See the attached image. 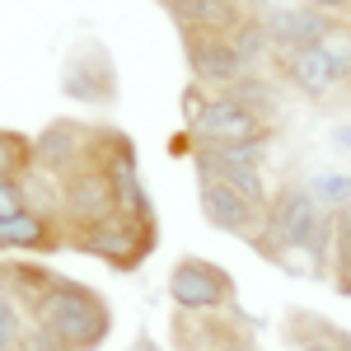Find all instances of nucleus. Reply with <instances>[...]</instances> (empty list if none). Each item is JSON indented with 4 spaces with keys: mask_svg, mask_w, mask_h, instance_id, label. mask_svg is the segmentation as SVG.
<instances>
[{
    "mask_svg": "<svg viewBox=\"0 0 351 351\" xmlns=\"http://www.w3.org/2000/svg\"><path fill=\"white\" fill-rule=\"evenodd\" d=\"M112 211H117V192H112V178L99 164H80L75 173L61 178V230L99 225Z\"/></svg>",
    "mask_w": 351,
    "mask_h": 351,
    "instance_id": "6",
    "label": "nucleus"
},
{
    "mask_svg": "<svg viewBox=\"0 0 351 351\" xmlns=\"http://www.w3.org/2000/svg\"><path fill=\"white\" fill-rule=\"evenodd\" d=\"M276 66H281L286 84L300 89L304 99H328V94L342 84L324 47H300V52H286V56H276Z\"/></svg>",
    "mask_w": 351,
    "mask_h": 351,
    "instance_id": "13",
    "label": "nucleus"
},
{
    "mask_svg": "<svg viewBox=\"0 0 351 351\" xmlns=\"http://www.w3.org/2000/svg\"><path fill=\"white\" fill-rule=\"evenodd\" d=\"M347 84H351V80H347Z\"/></svg>",
    "mask_w": 351,
    "mask_h": 351,
    "instance_id": "26",
    "label": "nucleus"
},
{
    "mask_svg": "<svg viewBox=\"0 0 351 351\" xmlns=\"http://www.w3.org/2000/svg\"><path fill=\"white\" fill-rule=\"evenodd\" d=\"M291 342H295V351H332L324 337H291Z\"/></svg>",
    "mask_w": 351,
    "mask_h": 351,
    "instance_id": "24",
    "label": "nucleus"
},
{
    "mask_svg": "<svg viewBox=\"0 0 351 351\" xmlns=\"http://www.w3.org/2000/svg\"><path fill=\"white\" fill-rule=\"evenodd\" d=\"M19 351H66L61 342H56L47 328H38V324H28V332H24V342H19Z\"/></svg>",
    "mask_w": 351,
    "mask_h": 351,
    "instance_id": "22",
    "label": "nucleus"
},
{
    "mask_svg": "<svg viewBox=\"0 0 351 351\" xmlns=\"http://www.w3.org/2000/svg\"><path fill=\"white\" fill-rule=\"evenodd\" d=\"M28 324L47 328L66 351H99L112 337V309L94 286L75 276H56L28 309Z\"/></svg>",
    "mask_w": 351,
    "mask_h": 351,
    "instance_id": "1",
    "label": "nucleus"
},
{
    "mask_svg": "<svg viewBox=\"0 0 351 351\" xmlns=\"http://www.w3.org/2000/svg\"><path fill=\"white\" fill-rule=\"evenodd\" d=\"M61 94L75 99L84 108H104L117 99V66L99 43H84L80 52H71L66 71H61Z\"/></svg>",
    "mask_w": 351,
    "mask_h": 351,
    "instance_id": "8",
    "label": "nucleus"
},
{
    "mask_svg": "<svg viewBox=\"0 0 351 351\" xmlns=\"http://www.w3.org/2000/svg\"><path fill=\"white\" fill-rule=\"evenodd\" d=\"M89 127L94 122H75V117L47 122L33 136V169L52 173V178H66L80 164H89Z\"/></svg>",
    "mask_w": 351,
    "mask_h": 351,
    "instance_id": "9",
    "label": "nucleus"
},
{
    "mask_svg": "<svg viewBox=\"0 0 351 351\" xmlns=\"http://www.w3.org/2000/svg\"><path fill=\"white\" fill-rule=\"evenodd\" d=\"M291 337H324L332 351H351V328L332 324L324 314H291Z\"/></svg>",
    "mask_w": 351,
    "mask_h": 351,
    "instance_id": "18",
    "label": "nucleus"
},
{
    "mask_svg": "<svg viewBox=\"0 0 351 351\" xmlns=\"http://www.w3.org/2000/svg\"><path fill=\"white\" fill-rule=\"evenodd\" d=\"M183 56H188L192 84H202V89H211V94H220V89H225L230 80L248 75L230 38H206V33H197V38H183Z\"/></svg>",
    "mask_w": 351,
    "mask_h": 351,
    "instance_id": "11",
    "label": "nucleus"
},
{
    "mask_svg": "<svg viewBox=\"0 0 351 351\" xmlns=\"http://www.w3.org/2000/svg\"><path fill=\"white\" fill-rule=\"evenodd\" d=\"M192 145H239V141H267L271 127L258 122L253 112L230 104L225 94H206V104L188 117Z\"/></svg>",
    "mask_w": 351,
    "mask_h": 351,
    "instance_id": "7",
    "label": "nucleus"
},
{
    "mask_svg": "<svg viewBox=\"0 0 351 351\" xmlns=\"http://www.w3.org/2000/svg\"><path fill=\"white\" fill-rule=\"evenodd\" d=\"M319 220H324V211H319V202L309 197V188L286 183V188H276L267 197L263 220H258V234H253L248 243L286 267L291 253H304V243H309V234L319 230Z\"/></svg>",
    "mask_w": 351,
    "mask_h": 351,
    "instance_id": "3",
    "label": "nucleus"
},
{
    "mask_svg": "<svg viewBox=\"0 0 351 351\" xmlns=\"http://www.w3.org/2000/svg\"><path fill=\"white\" fill-rule=\"evenodd\" d=\"M169 300L183 314H220L234 309V276L211 258H178L169 271Z\"/></svg>",
    "mask_w": 351,
    "mask_h": 351,
    "instance_id": "4",
    "label": "nucleus"
},
{
    "mask_svg": "<svg viewBox=\"0 0 351 351\" xmlns=\"http://www.w3.org/2000/svg\"><path fill=\"white\" fill-rule=\"evenodd\" d=\"M19 188H24V211H33L47 225H61V178L43 173V169H28L19 178Z\"/></svg>",
    "mask_w": 351,
    "mask_h": 351,
    "instance_id": "15",
    "label": "nucleus"
},
{
    "mask_svg": "<svg viewBox=\"0 0 351 351\" xmlns=\"http://www.w3.org/2000/svg\"><path fill=\"white\" fill-rule=\"evenodd\" d=\"M33 169V136L19 132H0V178H24Z\"/></svg>",
    "mask_w": 351,
    "mask_h": 351,
    "instance_id": "19",
    "label": "nucleus"
},
{
    "mask_svg": "<svg viewBox=\"0 0 351 351\" xmlns=\"http://www.w3.org/2000/svg\"><path fill=\"white\" fill-rule=\"evenodd\" d=\"M197 206H202V216H206L211 230L234 234V239H253L258 220H263V206L243 202L239 192L225 188V183H197Z\"/></svg>",
    "mask_w": 351,
    "mask_h": 351,
    "instance_id": "12",
    "label": "nucleus"
},
{
    "mask_svg": "<svg viewBox=\"0 0 351 351\" xmlns=\"http://www.w3.org/2000/svg\"><path fill=\"white\" fill-rule=\"evenodd\" d=\"M160 5H164V14L178 24L183 38H197V33L230 38L248 19V5L243 0H160Z\"/></svg>",
    "mask_w": 351,
    "mask_h": 351,
    "instance_id": "10",
    "label": "nucleus"
},
{
    "mask_svg": "<svg viewBox=\"0 0 351 351\" xmlns=\"http://www.w3.org/2000/svg\"><path fill=\"white\" fill-rule=\"evenodd\" d=\"M24 332H28V314H24V304L10 295V286L0 281V351H19Z\"/></svg>",
    "mask_w": 351,
    "mask_h": 351,
    "instance_id": "20",
    "label": "nucleus"
},
{
    "mask_svg": "<svg viewBox=\"0 0 351 351\" xmlns=\"http://www.w3.org/2000/svg\"><path fill=\"white\" fill-rule=\"evenodd\" d=\"M253 19L267 28L271 56L300 52V47H319L328 33L342 24V19L324 14V10H319V5H309V0H286V5H271V0H263V10H258Z\"/></svg>",
    "mask_w": 351,
    "mask_h": 351,
    "instance_id": "5",
    "label": "nucleus"
},
{
    "mask_svg": "<svg viewBox=\"0 0 351 351\" xmlns=\"http://www.w3.org/2000/svg\"><path fill=\"white\" fill-rule=\"evenodd\" d=\"M24 211V188L14 178H0V220L5 216H19Z\"/></svg>",
    "mask_w": 351,
    "mask_h": 351,
    "instance_id": "21",
    "label": "nucleus"
},
{
    "mask_svg": "<svg viewBox=\"0 0 351 351\" xmlns=\"http://www.w3.org/2000/svg\"><path fill=\"white\" fill-rule=\"evenodd\" d=\"M66 248L89 253L99 263H108L112 271H136L155 248H160V220L155 216H127V211H112L99 225H84V230H66Z\"/></svg>",
    "mask_w": 351,
    "mask_h": 351,
    "instance_id": "2",
    "label": "nucleus"
},
{
    "mask_svg": "<svg viewBox=\"0 0 351 351\" xmlns=\"http://www.w3.org/2000/svg\"><path fill=\"white\" fill-rule=\"evenodd\" d=\"M309 197L319 202V211H351V173L342 169H324V173H314V183H309Z\"/></svg>",
    "mask_w": 351,
    "mask_h": 351,
    "instance_id": "16",
    "label": "nucleus"
},
{
    "mask_svg": "<svg viewBox=\"0 0 351 351\" xmlns=\"http://www.w3.org/2000/svg\"><path fill=\"white\" fill-rule=\"evenodd\" d=\"M230 104H239L243 112H253L258 122H276V112H281V84L271 80V75H263V71H248V75H239V80H230L225 89H220Z\"/></svg>",
    "mask_w": 351,
    "mask_h": 351,
    "instance_id": "14",
    "label": "nucleus"
},
{
    "mask_svg": "<svg viewBox=\"0 0 351 351\" xmlns=\"http://www.w3.org/2000/svg\"><path fill=\"white\" fill-rule=\"evenodd\" d=\"M309 5H319V10H324V14H332V19H342V14L351 10V0H309Z\"/></svg>",
    "mask_w": 351,
    "mask_h": 351,
    "instance_id": "23",
    "label": "nucleus"
},
{
    "mask_svg": "<svg viewBox=\"0 0 351 351\" xmlns=\"http://www.w3.org/2000/svg\"><path fill=\"white\" fill-rule=\"evenodd\" d=\"M332 145L351 150V122H337V127H332Z\"/></svg>",
    "mask_w": 351,
    "mask_h": 351,
    "instance_id": "25",
    "label": "nucleus"
},
{
    "mask_svg": "<svg viewBox=\"0 0 351 351\" xmlns=\"http://www.w3.org/2000/svg\"><path fill=\"white\" fill-rule=\"evenodd\" d=\"M230 43H234V52H239V61H243V71H263V61L271 56V43H267V28L258 24L253 14L243 19L234 33H230Z\"/></svg>",
    "mask_w": 351,
    "mask_h": 351,
    "instance_id": "17",
    "label": "nucleus"
}]
</instances>
